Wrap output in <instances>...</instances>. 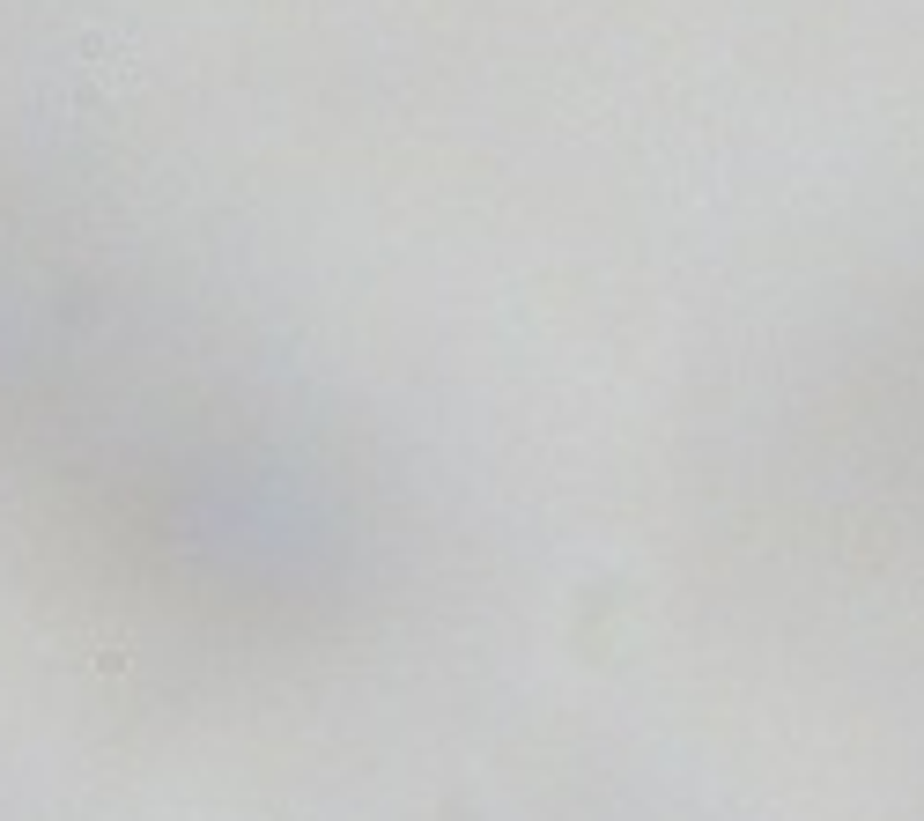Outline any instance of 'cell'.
Listing matches in <instances>:
<instances>
[{"label": "cell", "mask_w": 924, "mask_h": 821, "mask_svg": "<svg viewBox=\"0 0 924 821\" xmlns=\"http://www.w3.org/2000/svg\"><path fill=\"white\" fill-rule=\"evenodd\" d=\"M141 74H148V67H141L134 37L89 23V30H74L67 45L52 52L37 104H45L52 119H67V126H111V119L126 111V97L141 89Z\"/></svg>", "instance_id": "obj_1"}]
</instances>
